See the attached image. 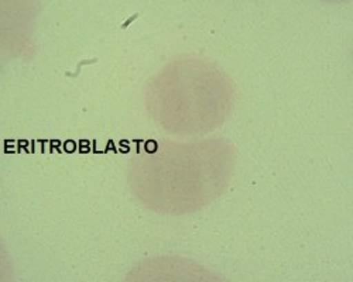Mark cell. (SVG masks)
<instances>
[{"instance_id":"obj_4","label":"cell","mask_w":353,"mask_h":282,"mask_svg":"<svg viewBox=\"0 0 353 282\" xmlns=\"http://www.w3.org/2000/svg\"><path fill=\"white\" fill-rule=\"evenodd\" d=\"M0 282H10V267L3 256H0Z\"/></svg>"},{"instance_id":"obj_2","label":"cell","mask_w":353,"mask_h":282,"mask_svg":"<svg viewBox=\"0 0 353 282\" xmlns=\"http://www.w3.org/2000/svg\"><path fill=\"white\" fill-rule=\"evenodd\" d=\"M233 100L230 78L207 61L176 63L154 87L159 119L183 133H205L219 127L229 118Z\"/></svg>"},{"instance_id":"obj_1","label":"cell","mask_w":353,"mask_h":282,"mask_svg":"<svg viewBox=\"0 0 353 282\" xmlns=\"http://www.w3.org/2000/svg\"><path fill=\"white\" fill-rule=\"evenodd\" d=\"M234 164L236 153L223 138L170 147L147 168L145 193L159 209L195 210L228 188Z\"/></svg>"},{"instance_id":"obj_5","label":"cell","mask_w":353,"mask_h":282,"mask_svg":"<svg viewBox=\"0 0 353 282\" xmlns=\"http://www.w3.org/2000/svg\"><path fill=\"white\" fill-rule=\"evenodd\" d=\"M323 3H330V5H342V3H347L352 2V0H321Z\"/></svg>"},{"instance_id":"obj_3","label":"cell","mask_w":353,"mask_h":282,"mask_svg":"<svg viewBox=\"0 0 353 282\" xmlns=\"http://www.w3.org/2000/svg\"><path fill=\"white\" fill-rule=\"evenodd\" d=\"M126 282H229L222 275L180 257H160L134 268Z\"/></svg>"}]
</instances>
